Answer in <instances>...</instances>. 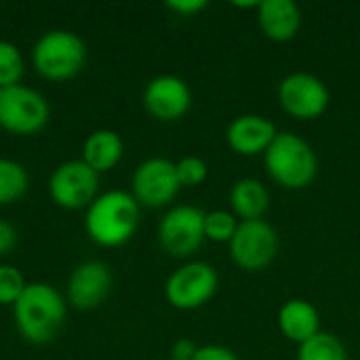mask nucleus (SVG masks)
I'll list each match as a JSON object with an SVG mask.
<instances>
[{
	"label": "nucleus",
	"instance_id": "9d476101",
	"mask_svg": "<svg viewBox=\"0 0 360 360\" xmlns=\"http://www.w3.org/2000/svg\"><path fill=\"white\" fill-rule=\"evenodd\" d=\"M175 165L167 158H150L137 167L133 175L135 200L146 207H162L179 192Z\"/></svg>",
	"mask_w": 360,
	"mask_h": 360
},
{
	"label": "nucleus",
	"instance_id": "f8f14e48",
	"mask_svg": "<svg viewBox=\"0 0 360 360\" xmlns=\"http://www.w3.org/2000/svg\"><path fill=\"white\" fill-rule=\"evenodd\" d=\"M146 110L158 120H177L192 105V93L188 84L177 76H158L154 78L143 93Z\"/></svg>",
	"mask_w": 360,
	"mask_h": 360
},
{
	"label": "nucleus",
	"instance_id": "39448f33",
	"mask_svg": "<svg viewBox=\"0 0 360 360\" xmlns=\"http://www.w3.org/2000/svg\"><path fill=\"white\" fill-rule=\"evenodd\" d=\"M278 253V236L264 219L240 221L230 240V255L234 264L247 272L268 268Z\"/></svg>",
	"mask_w": 360,
	"mask_h": 360
},
{
	"label": "nucleus",
	"instance_id": "bb28decb",
	"mask_svg": "<svg viewBox=\"0 0 360 360\" xmlns=\"http://www.w3.org/2000/svg\"><path fill=\"white\" fill-rule=\"evenodd\" d=\"M196 352H198L196 344L188 338H181L173 346V360H192L196 356Z\"/></svg>",
	"mask_w": 360,
	"mask_h": 360
},
{
	"label": "nucleus",
	"instance_id": "c85d7f7f",
	"mask_svg": "<svg viewBox=\"0 0 360 360\" xmlns=\"http://www.w3.org/2000/svg\"><path fill=\"white\" fill-rule=\"evenodd\" d=\"M171 360H173V359H171Z\"/></svg>",
	"mask_w": 360,
	"mask_h": 360
},
{
	"label": "nucleus",
	"instance_id": "423d86ee",
	"mask_svg": "<svg viewBox=\"0 0 360 360\" xmlns=\"http://www.w3.org/2000/svg\"><path fill=\"white\" fill-rule=\"evenodd\" d=\"M49 120V105L36 91L15 84L0 89V124L17 135L40 131Z\"/></svg>",
	"mask_w": 360,
	"mask_h": 360
},
{
	"label": "nucleus",
	"instance_id": "9b49d317",
	"mask_svg": "<svg viewBox=\"0 0 360 360\" xmlns=\"http://www.w3.org/2000/svg\"><path fill=\"white\" fill-rule=\"evenodd\" d=\"M49 188L59 207L80 209L93 202L97 194V173L84 160H72L53 173Z\"/></svg>",
	"mask_w": 360,
	"mask_h": 360
},
{
	"label": "nucleus",
	"instance_id": "cd10ccee",
	"mask_svg": "<svg viewBox=\"0 0 360 360\" xmlns=\"http://www.w3.org/2000/svg\"><path fill=\"white\" fill-rule=\"evenodd\" d=\"M15 243H17V234H15V230H13L6 221H2V219H0V255L8 253V251L15 247Z\"/></svg>",
	"mask_w": 360,
	"mask_h": 360
},
{
	"label": "nucleus",
	"instance_id": "0eeeda50",
	"mask_svg": "<svg viewBox=\"0 0 360 360\" xmlns=\"http://www.w3.org/2000/svg\"><path fill=\"white\" fill-rule=\"evenodd\" d=\"M217 283L219 278L213 266L205 262H192L171 274L165 293L173 308L196 310L215 295Z\"/></svg>",
	"mask_w": 360,
	"mask_h": 360
},
{
	"label": "nucleus",
	"instance_id": "b1692460",
	"mask_svg": "<svg viewBox=\"0 0 360 360\" xmlns=\"http://www.w3.org/2000/svg\"><path fill=\"white\" fill-rule=\"evenodd\" d=\"M23 276L11 266H0V304H15L23 293Z\"/></svg>",
	"mask_w": 360,
	"mask_h": 360
},
{
	"label": "nucleus",
	"instance_id": "4468645a",
	"mask_svg": "<svg viewBox=\"0 0 360 360\" xmlns=\"http://www.w3.org/2000/svg\"><path fill=\"white\" fill-rule=\"evenodd\" d=\"M110 287H112L110 270L99 262H86L74 270L68 285V297L76 308L91 310L105 300Z\"/></svg>",
	"mask_w": 360,
	"mask_h": 360
},
{
	"label": "nucleus",
	"instance_id": "393cba45",
	"mask_svg": "<svg viewBox=\"0 0 360 360\" xmlns=\"http://www.w3.org/2000/svg\"><path fill=\"white\" fill-rule=\"evenodd\" d=\"M192 360H238V356L224 346H202Z\"/></svg>",
	"mask_w": 360,
	"mask_h": 360
},
{
	"label": "nucleus",
	"instance_id": "2eb2a0df",
	"mask_svg": "<svg viewBox=\"0 0 360 360\" xmlns=\"http://www.w3.org/2000/svg\"><path fill=\"white\" fill-rule=\"evenodd\" d=\"M257 21L270 40L287 42L300 32L302 13L293 0H262L257 8Z\"/></svg>",
	"mask_w": 360,
	"mask_h": 360
},
{
	"label": "nucleus",
	"instance_id": "1a4fd4ad",
	"mask_svg": "<svg viewBox=\"0 0 360 360\" xmlns=\"http://www.w3.org/2000/svg\"><path fill=\"white\" fill-rule=\"evenodd\" d=\"M205 215L200 209L188 205L171 209L158 228L162 249L173 257L192 255L205 240Z\"/></svg>",
	"mask_w": 360,
	"mask_h": 360
},
{
	"label": "nucleus",
	"instance_id": "f03ea898",
	"mask_svg": "<svg viewBox=\"0 0 360 360\" xmlns=\"http://www.w3.org/2000/svg\"><path fill=\"white\" fill-rule=\"evenodd\" d=\"M266 169L270 177L287 190H304L319 171V160L308 141L300 135L283 131L266 150Z\"/></svg>",
	"mask_w": 360,
	"mask_h": 360
},
{
	"label": "nucleus",
	"instance_id": "a878e982",
	"mask_svg": "<svg viewBox=\"0 0 360 360\" xmlns=\"http://www.w3.org/2000/svg\"><path fill=\"white\" fill-rule=\"evenodd\" d=\"M167 6L186 17V15H194V13L202 11L207 6V2L205 0H171V2H167Z\"/></svg>",
	"mask_w": 360,
	"mask_h": 360
},
{
	"label": "nucleus",
	"instance_id": "20e7f679",
	"mask_svg": "<svg viewBox=\"0 0 360 360\" xmlns=\"http://www.w3.org/2000/svg\"><path fill=\"white\" fill-rule=\"evenodd\" d=\"M84 44L72 32H49L44 34L34 49L36 70L51 80L72 78L84 63Z\"/></svg>",
	"mask_w": 360,
	"mask_h": 360
},
{
	"label": "nucleus",
	"instance_id": "dca6fc26",
	"mask_svg": "<svg viewBox=\"0 0 360 360\" xmlns=\"http://www.w3.org/2000/svg\"><path fill=\"white\" fill-rule=\"evenodd\" d=\"M278 327L289 342L306 344L310 338L321 333L319 310L306 300H289L278 312Z\"/></svg>",
	"mask_w": 360,
	"mask_h": 360
},
{
	"label": "nucleus",
	"instance_id": "7ed1b4c3",
	"mask_svg": "<svg viewBox=\"0 0 360 360\" xmlns=\"http://www.w3.org/2000/svg\"><path fill=\"white\" fill-rule=\"evenodd\" d=\"M139 224V205L127 192H108L93 200L86 213L89 236L103 247L127 243Z\"/></svg>",
	"mask_w": 360,
	"mask_h": 360
},
{
	"label": "nucleus",
	"instance_id": "412c9836",
	"mask_svg": "<svg viewBox=\"0 0 360 360\" xmlns=\"http://www.w3.org/2000/svg\"><path fill=\"white\" fill-rule=\"evenodd\" d=\"M238 221L228 211H211L205 215V238L213 243H230L236 234Z\"/></svg>",
	"mask_w": 360,
	"mask_h": 360
},
{
	"label": "nucleus",
	"instance_id": "f3484780",
	"mask_svg": "<svg viewBox=\"0 0 360 360\" xmlns=\"http://www.w3.org/2000/svg\"><path fill=\"white\" fill-rule=\"evenodd\" d=\"M230 202H232L234 213L238 217H243V221L262 219V215L266 213V209L270 205V194L262 181L240 179L234 184V188L230 192Z\"/></svg>",
	"mask_w": 360,
	"mask_h": 360
},
{
	"label": "nucleus",
	"instance_id": "6e6552de",
	"mask_svg": "<svg viewBox=\"0 0 360 360\" xmlns=\"http://www.w3.org/2000/svg\"><path fill=\"white\" fill-rule=\"evenodd\" d=\"M329 89L327 84L308 72L289 74L278 84V101L283 110L297 120L319 118L329 108Z\"/></svg>",
	"mask_w": 360,
	"mask_h": 360
},
{
	"label": "nucleus",
	"instance_id": "aec40b11",
	"mask_svg": "<svg viewBox=\"0 0 360 360\" xmlns=\"http://www.w3.org/2000/svg\"><path fill=\"white\" fill-rule=\"evenodd\" d=\"M27 188V175L21 165L0 158V205L15 202Z\"/></svg>",
	"mask_w": 360,
	"mask_h": 360
},
{
	"label": "nucleus",
	"instance_id": "5701e85b",
	"mask_svg": "<svg viewBox=\"0 0 360 360\" xmlns=\"http://www.w3.org/2000/svg\"><path fill=\"white\" fill-rule=\"evenodd\" d=\"M175 171H177L179 186H188V188L200 186V184L207 179V175H209L207 162H205L202 158H196V156H186V158H181V160L175 165Z\"/></svg>",
	"mask_w": 360,
	"mask_h": 360
},
{
	"label": "nucleus",
	"instance_id": "a211bd4d",
	"mask_svg": "<svg viewBox=\"0 0 360 360\" xmlns=\"http://www.w3.org/2000/svg\"><path fill=\"white\" fill-rule=\"evenodd\" d=\"M82 156L95 173L110 171L122 158V141L114 131H97L86 139Z\"/></svg>",
	"mask_w": 360,
	"mask_h": 360
},
{
	"label": "nucleus",
	"instance_id": "ddd939ff",
	"mask_svg": "<svg viewBox=\"0 0 360 360\" xmlns=\"http://www.w3.org/2000/svg\"><path fill=\"white\" fill-rule=\"evenodd\" d=\"M278 135L272 120L259 114H243L234 118L228 127L226 139L228 146L240 156H257L266 154L274 137Z\"/></svg>",
	"mask_w": 360,
	"mask_h": 360
},
{
	"label": "nucleus",
	"instance_id": "f257e3e1",
	"mask_svg": "<svg viewBox=\"0 0 360 360\" xmlns=\"http://www.w3.org/2000/svg\"><path fill=\"white\" fill-rule=\"evenodd\" d=\"M65 321L61 295L42 283L27 285L15 302V323L19 333L32 344L51 342Z\"/></svg>",
	"mask_w": 360,
	"mask_h": 360
},
{
	"label": "nucleus",
	"instance_id": "4be33fe9",
	"mask_svg": "<svg viewBox=\"0 0 360 360\" xmlns=\"http://www.w3.org/2000/svg\"><path fill=\"white\" fill-rule=\"evenodd\" d=\"M23 74V61L11 42H0V89L15 86Z\"/></svg>",
	"mask_w": 360,
	"mask_h": 360
},
{
	"label": "nucleus",
	"instance_id": "6ab92c4d",
	"mask_svg": "<svg viewBox=\"0 0 360 360\" xmlns=\"http://www.w3.org/2000/svg\"><path fill=\"white\" fill-rule=\"evenodd\" d=\"M297 360H348L344 344L333 333H316L300 346Z\"/></svg>",
	"mask_w": 360,
	"mask_h": 360
}]
</instances>
